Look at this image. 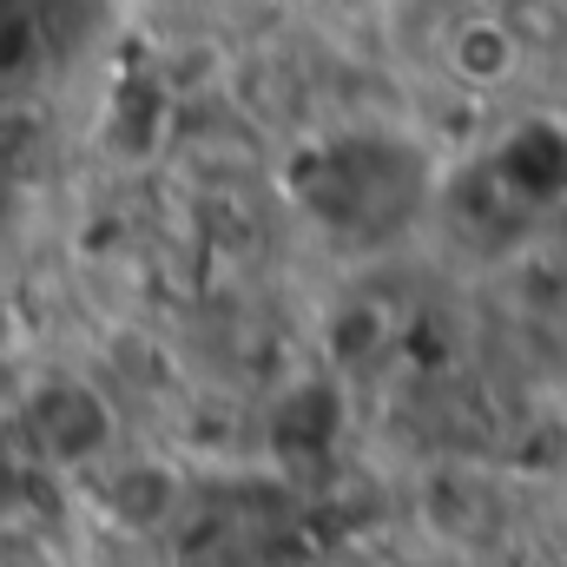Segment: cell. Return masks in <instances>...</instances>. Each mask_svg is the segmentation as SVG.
<instances>
[{
    "label": "cell",
    "instance_id": "6da1fadb",
    "mask_svg": "<svg viewBox=\"0 0 567 567\" xmlns=\"http://www.w3.org/2000/svg\"><path fill=\"white\" fill-rule=\"evenodd\" d=\"M429 192L423 152L410 140L383 133H350V140L317 145L297 165V198L310 218H323L343 238H383L396 231Z\"/></svg>",
    "mask_w": 567,
    "mask_h": 567
},
{
    "label": "cell",
    "instance_id": "7a4b0ae2",
    "mask_svg": "<svg viewBox=\"0 0 567 567\" xmlns=\"http://www.w3.org/2000/svg\"><path fill=\"white\" fill-rule=\"evenodd\" d=\"M488 178L515 205H555L567 198V126L561 120H528L488 152Z\"/></svg>",
    "mask_w": 567,
    "mask_h": 567
},
{
    "label": "cell",
    "instance_id": "3957f363",
    "mask_svg": "<svg viewBox=\"0 0 567 567\" xmlns=\"http://www.w3.org/2000/svg\"><path fill=\"white\" fill-rule=\"evenodd\" d=\"M73 40L80 27H66V0H0V100L33 86Z\"/></svg>",
    "mask_w": 567,
    "mask_h": 567
},
{
    "label": "cell",
    "instance_id": "277c9868",
    "mask_svg": "<svg viewBox=\"0 0 567 567\" xmlns=\"http://www.w3.org/2000/svg\"><path fill=\"white\" fill-rule=\"evenodd\" d=\"M27 435L40 442V455H53V462H93L106 442H113V416H106V403L86 390V383H47L40 396H33V410H27Z\"/></svg>",
    "mask_w": 567,
    "mask_h": 567
},
{
    "label": "cell",
    "instance_id": "5b68a950",
    "mask_svg": "<svg viewBox=\"0 0 567 567\" xmlns=\"http://www.w3.org/2000/svg\"><path fill=\"white\" fill-rule=\"evenodd\" d=\"M284 455H323L330 442H337V396L323 390V383H310V390H297L290 403H278V423H271Z\"/></svg>",
    "mask_w": 567,
    "mask_h": 567
},
{
    "label": "cell",
    "instance_id": "8992f818",
    "mask_svg": "<svg viewBox=\"0 0 567 567\" xmlns=\"http://www.w3.org/2000/svg\"><path fill=\"white\" fill-rule=\"evenodd\" d=\"M20 502H27V482H20V468H13V462L0 455V522H7V515H13Z\"/></svg>",
    "mask_w": 567,
    "mask_h": 567
}]
</instances>
